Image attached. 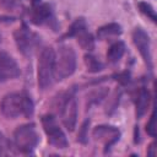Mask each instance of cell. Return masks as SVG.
<instances>
[{
    "label": "cell",
    "instance_id": "cell-24",
    "mask_svg": "<svg viewBox=\"0 0 157 157\" xmlns=\"http://www.w3.org/2000/svg\"><path fill=\"white\" fill-rule=\"evenodd\" d=\"M0 4L5 7H13L15 4H16V0H0Z\"/></svg>",
    "mask_w": 157,
    "mask_h": 157
},
{
    "label": "cell",
    "instance_id": "cell-15",
    "mask_svg": "<svg viewBox=\"0 0 157 157\" xmlns=\"http://www.w3.org/2000/svg\"><path fill=\"white\" fill-rule=\"evenodd\" d=\"M75 38H76L78 45H80L82 49L88 50V52H91V50L94 49V38H93V36L87 31V28L80 31V32L75 36Z\"/></svg>",
    "mask_w": 157,
    "mask_h": 157
},
{
    "label": "cell",
    "instance_id": "cell-9",
    "mask_svg": "<svg viewBox=\"0 0 157 157\" xmlns=\"http://www.w3.org/2000/svg\"><path fill=\"white\" fill-rule=\"evenodd\" d=\"M92 135L96 140L102 141L104 145V153L109 152L110 147L119 141L120 130L113 125H98L93 129Z\"/></svg>",
    "mask_w": 157,
    "mask_h": 157
},
{
    "label": "cell",
    "instance_id": "cell-4",
    "mask_svg": "<svg viewBox=\"0 0 157 157\" xmlns=\"http://www.w3.org/2000/svg\"><path fill=\"white\" fill-rule=\"evenodd\" d=\"M39 142V135L33 123L20 125L13 131V144L17 151L31 155Z\"/></svg>",
    "mask_w": 157,
    "mask_h": 157
},
{
    "label": "cell",
    "instance_id": "cell-1",
    "mask_svg": "<svg viewBox=\"0 0 157 157\" xmlns=\"http://www.w3.org/2000/svg\"><path fill=\"white\" fill-rule=\"evenodd\" d=\"M0 112L7 119H15L20 115L31 118L34 112V104L28 93L10 92L4 96L0 103Z\"/></svg>",
    "mask_w": 157,
    "mask_h": 157
},
{
    "label": "cell",
    "instance_id": "cell-17",
    "mask_svg": "<svg viewBox=\"0 0 157 157\" xmlns=\"http://www.w3.org/2000/svg\"><path fill=\"white\" fill-rule=\"evenodd\" d=\"M109 91L108 88L105 87H102V88H98V90H94L92 91L88 96H87V107H90L91 104H97L99 103L102 99H104L107 96H108Z\"/></svg>",
    "mask_w": 157,
    "mask_h": 157
},
{
    "label": "cell",
    "instance_id": "cell-22",
    "mask_svg": "<svg viewBox=\"0 0 157 157\" xmlns=\"http://www.w3.org/2000/svg\"><path fill=\"white\" fill-rule=\"evenodd\" d=\"M146 132L151 136V137H156V128H155V112L151 113L150 119L146 124Z\"/></svg>",
    "mask_w": 157,
    "mask_h": 157
},
{
    "label": "cell",
    "instance_id": "cell-11",
    "mask_svg": "<svg viewBox=\"0 0 157 157\" xmlns=\"http://www.w3.org/2000/svg\"><path fill=\"white\" fill-rule=\"evenodd\" d=\"M29 18L31 22L40 26L44 23H49L50 21H54V12L49 4H37L33 5L29 11Z\"/></svg>",
    "mask_w": 157,
    "mask_h": 157
},
{
    "label": "cell",
    "instance_id": "cell-7",
    "mask_svg": "<svg viewBox=\"0 0 157 157\" xmlns=\"http://www.w3.org/2000/svg\"><path fill=\"white\" fill-rule=\"evenodd\" d=\"M132 43L136 47V49L139 50L141 58L144 59L145 64L147 65V67L151 70L152 69V54H151V40L148 34L140 27H136L132 31Z\"/></svg>",
    "mask_w": 157,
    "mask_h": 157
},
{
    "label": "cell",
    "instance_id": "cell-5",
    "mask_svg": "<svg viewBox=\"0 0 157 157\" xmlns=\"http://www.w3.org/2000/svg\"><path fill=\"white\" fill-rule=\"evenodd\" d=\"M13 39L18 52L25 56H31L40 43V37L32 32L25 23L13 32Z\"/></svg>",
    "mask_w": 157,
    "mask_h": 157
},
{
    "label": "cell",
    "instance_id": "cell-12",
    "mask_svg": "<svg viewBox=\"0 0 157 157\" xmlns=\"http://www.w3.org/2000/svg\"><path fill=\"white\" fill-rule=\"evenodd\" d=\"M150 101H151V96L148 90L146 87H141L137 92L136 102H135V115L137 119H141L146 114L150 105Z\"/></svg>",
    "mask_w": 157,
    "mask_h": 157
},
{
    "label": "cell",
    "instance_id": "cell-20",
    "mask_svg": "<svg viewBox=\"0 0 157 157\" xmlns=\"http://www.w3.org/2000/svg\"><path fill=\"white\" fill-rule=\"evenodd\" d=\"M137 7L140 10L141 13H144L147 18H150L152 22H157V15H156V11L155 9L148 4V2H145V1H140L137 4Z\"/></svg>",
    "mask_w": 157,
    "mask_h": 157
},
{
    "label": "cell",
    "instance_id": "cell-6",
    "mask_svg": "<svg viewBox=\"0 0 157 157\" xmlns=\"http://www.w3.org/2000/svg\"><path fill=\"white\" fill-rule=\"evenodd\" d=\"M42 125L44 132L48 137V142L56 148H66L69 146V141L66 139L65 132L61 130L59 124L56 123L54 115L47 114L42 117Z\"/></svg>",
    "mask_w": 157,
    "mask_h": 157
},
{
    "label": "cell",
    "instance_id": "cell-25",
    "mask_svg": "<svg viewBox=\"0 0 157 157\" xmlns=\"http://www.w3.org/2000/svg\"><path fill=\"white\" fill-rule=\"evenodd\" d=\"M155 142H152V144H150V147H148V151H147V156H151V157H153L156 153H155Z\"/></svg>",
    "mask_w": 157,
    "mask_h": 157
},
{
    "label": "cell",
    "instance_id": "cell-3",
    "mask_svg": "<svg viewBox=\"0 0 157 157\" xmlns=\"http://www.w3.org/2000/svg\"><path fill=\"white\" fill-rule=\"evenodd\" d=\"M54 63H55V52L53 48H44L38 59V70H37V81L38 87L42 91L49 88L55 77H54Z\"/></svg>",
    "mask_w": 157,
    "mask_h": 157
},
{
    "label": "cell",
    "instance_id": "cell-21",
    "mask_svg": "<svg viewBox=\"0 0 157 157\" xmlns=\"http://www.w3.org/2000/svg\"><path fill=\"white\" fill-rule=\"evenodd\" d=\"M88 126H90V119H86L81 128H80V131H78V135H77V141H80L81 144H86L87 142V130H88Z\"/></svg>",
    "mask_w": 157,
    "mask_h": 157
},
{
    "label": "cell",
    "instance_id": "cell-18",
    "mask_svg": "<svg viewBox=\"0 0 157 157\" xmlns=\"http://www.w3.org/2000/svg\"><path fill=\"white\" fill-rule=\"evenodd\" d=\"M87 28V25H86V20L83 17H77L69 27V31L66 32L65 37H75L80 31Z\"/></svg>",
    "mask_w": 157,
    "mask_h": 157
},
{
    "label": "cell",
    "instance_id": "cell-23",
    "mask_svg": "<svg viewBox=\"0 0 157 157\" xmlns=\"http://www.w3.org/2000/svg\"><path fill=\"white\" fill-rule=\"evenodd\" d=\"M114 77H115V80H117L120 85H126V83H129V82H130V74H129L128 71L120 72V74L115 75Z\"/></svg>",
    "mask_w": 157,
    "mask_h": 157
},
{
    "label": "cell",
    "instance_id": "cell-13",
    "mask_svg": "<svg viewBox=\"0 0 157 157\" xmlns=\"http://www.w3.org/2000/svg\"><path fill=\"white\" fill-rule=\"evenodd\" d=\"M121 32H123L121 26L119 23L110 22V23H107V25H104L97 29V38L99 40H104L112 36H120Z\"/></svg>",
    "mask_w": 157,
    "mask_h": 157
},
{
    "label": "cell",
    "instance_id": "cell-14",
    "mask_svg": "<svg viewBox=\"0 0 157 157\" xmlns=\"http://www.w3.org/2000/svg\"><path fill=\"white\" fill-rule=\"evenodd\" d=\"M124 53H125V44H124V42L118 40V42L113 43V44L108 48L107 59H108L109 63L115 64V63H118V61L123 58Z\"/></svg>",
    "mask_w": 157,
    "mask_h": 157
},
{
    "label": "cell",
    "instance_id": "cell-2",
    "mask_svg": "<svg viewBox=\"0 0 157 157\" xmlns=\"http://www.w3.org/2000/svg\"><path fill=\"white\" fill-rule=\"evenodd\" d=\"M76 70V53L70 45H61L55 54L54 77L61 81L71 76Z\"/></svg>",
    "mask_w": 157,
    "mask_h": 157
},
{
    "label": "cell",
    "instance_id": "cell-8",
    "mask_svg": "<svg viewBox=\"0 0 157 157\" xmlns=\"http://www.w3.org/2000/svg\"><path fill=\"white\" fill-rule=\"evenodd\" d=\"M61 121L64 126L69 131H74L77 121V101L74 94H69L65 97L61 104Z\"/></svg>",
    "mask_w": 157,
    "mask_h": 157
},
{
    "label": "cell",
    "instance_id": "cell-27",
    "mask_svg": "<svg viewBox=\"0 0 157 157\" xmlns=\"http://www.w3.org/2000/svg\"><path fill=\"white\" fill-rule=\"evenodd\" d=\"M31 2H32V5H37L40 2V0H31Z\"/></svg>",
    "mask_w": 157,
    "mask_h": 157
},
{
    "label": "cell",
    "instance_id": "cell-26",
    "mask_svg": "<svg viewBox=\"0 0 157 157\" xmlns=\"http://www.w3.org/2000/svg\"><path fill=\"white\" fill-rule=\"evenodd\" d=\"M134 142L135 144L140 142V139H139V126H135V130H134Z\"/></svg>",
    "mask_w": 157,
    "mask_h": 157
},
{
    "label": "cell",
    "instance_id": "cell-16",
    "mask_svg": "<svg viewBox=\"0 0 157 157\" xmlns=\"http://www.w3.org/2000/svg\"><path fill=\"white\" fill-rule=\"evenodd\" d=\"M83 61L87 67V71H90V72H98V71L103 70V64L92 54H86L83 56Z\"/></svg>",
    "mask_w": 157,
    "mask_h": 157
},
{
    "label": "cell",
    "instance_id": "cell-10",
    "mask_svg": "<svg viewBox=\"0 0 157 157\" xmlns=\"http://www.w3.org/2000/svg\"><path fill=\"white\" fill-rule=\"evenodd\" d=\"M21 74L16 60L6 52H0V82L18 77Z\"/></svg>",
    "mask_w": 157,
    "mask_h": 157
},
{
    "label": "cell",
    "instance_id": "cell-19",
    "mask_svg": "<svg viewBox=\"0 0 157 157\" xmlns=\"http://www.w3.org/2000/svg\"><path fill=\"white\" fill-rule=\"evenodd\" d=\"M13 148H15V147L12 146L11 141L0 131V157L13 155V153H15Z\"/></svg>",
    "mask_w": 157,
    "mask_h": 157
}]
</instances>
